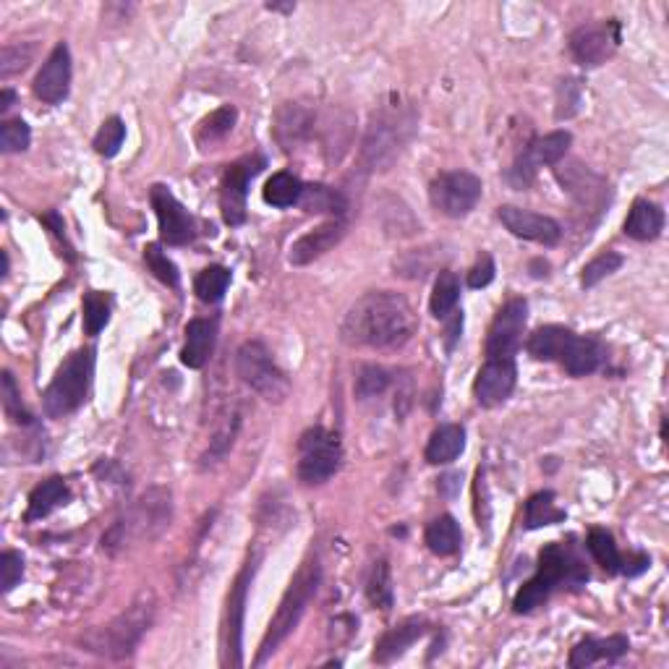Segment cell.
I'll return each mask as SVG.
<instances>
[{
    "label": "cell",
    "mask_w": 669,
    "mask_h": 669,
    "mask_svg": "<svg viewBox=\"0 0 669 669\" xmlns=\"http://www.w3.org/2000/svg\"><path fill=\"white\" fill-rule=\"evenodd\" d=\"M236 118H238L236 108H230V105L215 110L210 118H204L202 121L199 139H202V142H215V139H223V136L230 134V129L236 126Z\"/></svg>",
    "instance_id": "obj_46"
},
{
    "label": "cell",
    "mask_w": 669,
    "mask_h": 669,
    "mask_svg": "<svg viewBox=\"0 0 669 669\" xmlns=\"http://www.w3.org/2000/svg\"><path fill=\"white\" fill-rule=\"evenodd\" d=\"M217 335L215 319H191L186 325V345L181 351V361L189 369H202L212 356Z\"/></svg>",
    "instance_id": "obj_21"
},
{
    "label": "cell",
    "mask_w": 669,
    "mask_h": 669,
    "mask_svg": "<svg viewBox=\"0 0 669 669\" xmlns=\"http://www.w3.org/2000/svg\"><path fill=\"white\" fill-rule=\"evenodd\" d=\"M646 568H649V557H646V555H636V557H630V560L625 562V565H622L620 573H625V575H630V578H633V575L643 573V570H646Z\"/></svg>",
    "instance_id": "obj_53"
},
{
    "label": "cell",
    "mask_w": 669,
    "mask_h": 669,
    "mask_svg": "<svg viewBox=\"0 0 669 669\" xmlns=\"http://www.w3.org/2000/svg\"><path fill=\"white\" fill-rule=\"evenodd\" d=\"M230 285V272L225 267H207L204 272H199V278L194 280V291L196 296L202 298L204 304H215L225 296Z\"/></svg>",
    "instance_id": "obj_40"
},
{
    "label": "cell",
    "mask_w": 669,
    "mask_h": 669,
    "mask_svg": "<svg viewBox=\"0 0 669 669\" xmlns=\"http://www.w3.org/2000/svg\"><path fill=\"white\" fill-rule=\"evenodd\" d=\"M492 280H494V259L489 257V254H481L479 262H476L474 267H471V272H468V285L479 291V288H487Z\"/></svg>",
    "instance_id": "obj_52"
},
{
    "label": "cell",
    "mask_w": 669,
    "mask_h": 669,
    "mask_svg": "<svg viewBox=\"0 0 669 669\" xmlns=\"http://www.w3.org/2000/svg\"><path fill=\"white\" fill-rule=\"evenodd\" d=\"M301 194H304V183L288 170L275 173L264 186V202L272 204V207H293V204L301 202Z\"/></svg>",
    "instance_id": "obj_33"
},
{
    "label": "cell",
    "mask_w": 669,
    "mask_h": 669,
    "mask_svg": "<svg viewBox=\"0 0 669 669\" xmlns=\"http://www.w3.org/2000/svg\"><path fill=\"white\" fill-rule=\"evenodd\" d=\"M170 518H173L170 489H149L139 497L134 510L102 536V547L108 552H115L118 547H126V541H152L170 526Z\"/></svg>",
    "instance_id": "obj_4"
},
{
    "label": "cell",
    "mask_w": 669,
    "mask_h": 669,
    "mask_svg": "<svg viewBox=\"0 0 669 669\" xmlns=\"http://www.w3.org/2000/svg\"><path fill=\"white\" fill-rule=\"evenodd\" d=\"M257 573V557H251L238 573L233 591L228 599V662L233 667H241V636H244V615H246V596H249L251 578Z\"/></svg>",
    "instance_id": "obj_16"
},
{
    "label": "cell",
    "mask_w": 669,
    "mask_h": 669,
    "mask_svg": "<svg viewBox=\"0 0 669 669\" xmlns=\"http://www.w3.org/2000/svg\"><path fill=\"white\" fill-rule=\"evenodd\" d=\"M68 87H71V53L66 42H61L55 45L48 61L42 63L40 74L34 79V95L48 105H58L66 100Z\"/></svg>",
    "instance_id": "obj_18"
},
{
    "label": "cell",
    "mask_w": 669,
    "mask_h": 669,
    "mask_svg": "<svg viewBox=\"0 0 669 669\" xmlns=\"http://www.w3.org/2000/svg\"><path fill=\"white\" fill-rule=\"evenodd\" d=\"M144 262H147L149 272H152V275H155L160 283L170 285V288H176L178 280H181V278H178V267L170 262L168 254H165L160 246L149 244L147 249H144Z\"/></svg>",
    "instance_id": "obj_44"
},
{
    "label": "cell",
    "mask_w": 669,
    "mask_h": 669,
    "mask_svg": "<svg viewBox=\"0 0 669 669\" xmlns=\"http://www.w3.org/2000/svg\"><path fill=\"white\" fill-rule=\"evenodd\" d=\"M152 620H155V596L142 594L126 612L113 617L108 625L89 630L82 638L84 649L97 656H108V659H126V656L134 654Z\"/></svg>",
    "instance_id": "obj_2"
},
{
    "label": "cell",
    "mask_w": 669,
    "mask_h": 669,
    "mask_svg": "<svg viewBox=\"0 0 669 669\" xmlns=\"http://www.w3.org/2000/svg\"><path fill=\"white\" fill-rule=\"evenodd\" d=\"M366 596L374 607H379L382 612H390L392 602H395V591H392V575L390 565L385 560H379L372 568L369 575V583H366Z\"/></svg>",
    "instance_id": "obj_37"
},
{
    "label": "cell",
    "mask_w": 669,
    "mask_h": 669,
    "mask_svg": "<svg viewBox=\"0 0 669 669\" xmlns=\"http://www.w3.org/2000/svg\"><path fill=\"white\" fill-rule=\"evenodd\" d=\"M68 502V487L66 481L53 476V479L42 481L40 487H34L32 494H29V510H27V523L42 521V518H48L53 510H58L61 505Z\"/></svg>",
    "instance_id": "obj_27"
},
{
    "label": "cell",
    "mask_w": 669,
    "mask_h": 669,
    "mask_svg": "<svg viewBox=\"0 0 669 669\" xmlns=\"http://www.w3.org/2000/svg\"><path fill=\"white\" fill-rule=\"evenodd\" d=\"M466 447V432L463 426L458 424H445L440 426L437 432L432 434V440L426 445V463L432 466H445V463H453Z\"/></svg>",
    "instance_id": "obj_26"
},
{
    "label": "cell",
    "mask_w": 669,
    "mask_h": 669,
    "mask_svg": "<svg viewBox=\"0 0 669 669\" xmlns=\"http://www.w3.org/2000/svg\"><path fill=\"white\" fill-rule=\"evenodd\" d=\"M424 633H426L424 620H408L403 622V625H398V628L387 630L385 636L379 638L377 651H374V662L377 664L395 662V659L406 654Z\"/></svg>",
    "instance_id": "obj_23"
},
{
    "label": "cell",
    "mask_w": 669,
    "mask_h": 669,
    "mask_svg": "<svg viewBox=\"0 0 669 669\" xmlns=\"http://www.w3.org/2000/svg\"><path fill=\"white\" fill-rule=\"evenodd\" d=\"M429 199H432L434 210L445 217H466L479 204L481 181L466 170L442 173L429 186Z\"/></svg>",
    "instance_id": "obj_9"
},
{
    "label": "cell",
    "mask_w": 669,
    "mask_h": 669,
    "mask_svg": "<svg viewBox=\"0 0 669 669\" xmlns=\"http://www.w3.org/2000/svg\"><path fill=\"white\" fill-rule=\"evenodd\" d=\"M236 372L254 392H259L267 403H285L291 395V379L275 364L267 345L249 340L238 348Z\"/></svg>",
    "instance_id": "obj_7"
},
{
    "label": "cell",
    "mask_w": 669,
    "mask_h": 669,
    "mask_svg": "<svg viewBox=\"0 0 669 669\" xmlns=\"http://www.w3.org/2000/svg\"><path fill=\"white\" fill-rule=\"evenodd\" d=\"M110 319V301L100 291H89L84 296V327L87 335H100V330L108 325Z\"/></svg>",
    "instance_id": "obj_42"
},
{
    "label": "cell",
    "mask_w": 669,
    "mask_h": 669,
    "mask_svg": "<svg viewBox=\"0 0 669 669\" xmlns=\"http://www.w3.org/2000/svg\"><path fill=\"white\" fill-rule=\"evenodd\" d=\"M588 552L594 555V560L607 570L609 575L620 573L622 568V557L617 552V544L612 539V534H607L604 528H594L591 534H588Z\"/></svg>",
    "instance_id": "obj_38"
},
{
    "label": "cell",
    "mask_w": 669,
    "mask_h": 669,
    "mask_svg": "<svg viewBox=\"0 0 669 669\" xmlns=\"http://www.w3.org/2000/svg\"><path fill=\"white\" fill-rule=\"evenodd\" d=\"M555 591V583L549 581L547 575L536 573L534 578L528 583H523V588L515 594V602H513V609L518 612V615H526V612H534L539 604L547 602V596Z\"/></svg>",
    "instance_id": "obj_39"
},
{
    "label": "cell",
    "mask_w": 669,
    "mask_h": 669,
    "mask_svg": "<svg viewBox=\"0 0 669 669\" xmlns=\"http://www.w3.org/2000/svg\"><path fill=\"white\" fill-rule=\"evenodd\" d=\"M298 479L304 484H325L327 479L338 474L343 450H340L338 434L327 432L322 426H314L301 434L298 440Z\"/></svg>",
    "instance_id": "obj_8"
},
{
    "label": "cell",
    "mask_w": 669,
    "mask_h": 669,
    "mask_svg": "<svg viewBox=\"0 0 669 669\" xmlns=\"http://www.w3.org/2000/svg\"><path fill=\"white\" fill-rule=\"evenodd\" d=\"M565 521V510L555 505V492H539L534 494L526 505V526L541 528L552 526V523Z\"/></svg>",
    "instance_id": "obj_34"
},
{
    "label": "cell",
    "mask_w": 669,
    "mask_h": 669,
    "mask_svg": "<svg viewBox=\"0 0 669 669\" xmlns=\"http://www.w3.org/2000/svg\"><path fill=\"white\" fill-rule=\"evenodd\" d=\"M458 298H460V283H458V278H455V272L442 270L437 283H434L429 309H432V314L437 319H445L447 314L455 309Z\"/></svg>",
    "instance_id": "obj_35"
},
{
    "label": "cell",
    "mask_w": 669,
    "mask_h": 669,
    "mask_svg": "<svg viewBox=\"0 0 669 669\" xmlns=\"http://www.w3.org/2000/svg\"><path fill=\"white\" fill-rule=\"evenodd\" d=\"M528 304L523 298H513L500 309L489 327L487 338V356L489 359H507L513 361L515 351L523 343V330H526Z\"/></svg>",
    "instance_id": "obj_11"
},
{
    "label": "cell",
    "mask_w": 669,
    "mask_h": 669,
    "mask_svg": "<svg viewBox=\"0 0 669 669\" xmlns=\"http://www.w3.org/2000/svg\"><path fill=\"white\" fill-rule=\"evenodd\" d=\"M620 48V21L609 19L599 24H583L570 34V53L583 66H602Z\"/></svg>",
    "instance_id": "obj_10"
},
{
    "label": "cell",
    "mask_w": 669,
    "mask_h": 669,
    "mask_svg": "<svg viewBox=\"0 0 669 669\" xmlns=\"http://www.w3.org/2000/svg\"><path fill=\"white\" fill-rule=\"evenodd\" d=\"M570 142H573V136L568 131H552L547 136H539L534 142L528 144V149L523 152L515 165L510 168V183H513L515 189H526L528 183L534 181L536 170L541 165H557L568 152Z\"/></svg>",
    "instance_id": "obj_12"
},
{
    "label": "cell",
    "mask_w": 669,
    "mask_h": 669,
    "mask_svg": "<svg viewBox=\"0 0 669 669\" xmlns=\"http://www.w3.org/2000/svg\"><path fill=\"white\" fill-rule=\"evenodd\" d=\"M591 176H594V173L583 168L581 163H570L568 168H565V165L557 168V178H560V183L570 191V194L578 196V202L581 204H594L604 199V189H607V183L599 181V183H594V186H588L586 181Z\"/></svg>",
    "instance_id": "obj_30"
},
{
    "label": "cell",
    "mask_w": 669,
    "mask_h": 669,
    "mask_svg": "<svg viewBox=\"0 0 669 669\" xmlns=\"http://www.w3.org/2000/svg\"><path fill=\"white\" fill-rule=\"evenodd\" d=\"M29 142H32V131H29V126L21 118L0 123V149L6 155H11V152H24L29 147Z\"/></svg>",
    "instance_id": "obj_47"
},
{
    "label": "cell",
    "mask_w": 669,
    "mask_h": 669,
    "mask_svg": "<svg viewBox=\"0 0 669 669\" xmlns=\"http://www.w3.org/2000/svg\"><path fill=\"white\" fill-rule=\"evenodd\" d=\"M664 228V212L656 204L638 199L633 202L628 220H625V233L636 241H654Z\"/></svg>",
    "instance_id": "obj_28"
},
{
    "label": "cell",
    "mask_w": 669,
    "mask_h": 669,
    "mask_svg": "<svg viewBox=\"0 0 669 669\" xmlns=\"http://www.w3.org/2000/svg\"><path fill=\"white\" fill-rule=\"evenodd\" d=\"M3 406H6V413L16 424H32L34 421L32 413H27L21 406V392L11 372H3Z\"/></svg>",
    "instance_id": "obj_48"
},
{
    "label": "cell",
    "mask_w": 669,
    "mask_h": 669,
    "mask_svg": "<svg viewBox=\"0 0 669 669\" xmlns=\"http://www.w3.org/2000/svg\"><path fill=\"white\" fill-rule=\"evenodd\" d=\"M460 526L453 515H440L426 526V547L432 549L434 555L450 557L460 549Z\"/></svg>",
    "instance_id": "obj_31"
},
{
    "label": "cell",
    "mask_w": 669,
    "mask_h": 669,
    "mask_svg": "<svg viewBox=\"0 0 669 669\" xmlns=\"http://www.w3.org/2000/svg\"><path fill=\"white\" fill-rule=\"evenodd\" d=\"M92 372H95V353L92 351H76L71 353L55 372L53 382L48 385L42 403L45 413L53 419H61L74 413L87 400L89 385H92Z\"/></svg>",
    "instance_id": "obj_6"
},
{
    "label": "cell",
    "mask_w": 669,
    "mask_h": 669,
    "mask_svg": "<svg viewBox=\"0 0 669 669\" xmlns=\"http://www.w3.org/2000/svg\"><path fill=\"white\" fill-rule=\"evenodd\" d=\"M539 573L547 575L549 581L555 583V588L560 586V583L581 586V583L588 581L586 565H583L565 544H549V547L541 549Z\"/></svg>",
    "instance_id": "obj_20"
},
{
    "label": "cell",
    "mask_w": 669,
    "mask_h": 669,
    "mask_svg": "<svg viewBox=\"0 0 669 669\" xmlns=\"http://www.w3.org/2000/svg\"><path fill=\"white\" fill-rule=\"evenodd\" d=\"M42 223L48 225L58 238H66V228H63V217L58 212H48V215H42Z\"/></svg>",
    "instance_id": "obj_54"
},
{
    "label": "cell",
    "mask_w": 669,
    "mask_h": 669,
    "mask_svg": "<svg viewBox=\"0 0 669 669\" xmlns=\"http://www.w3.org/2000/svg\"><path fill=\"white\" fill-rule=\"evenodd\" d=\"M419 319L406 296L392 291H372L361 296L340 322V340L348 348H400L416 335Z\"/></svg>",
    "instance_id": "obj_1"
},
{
    "label": "cell",
    "mask_w": 669,
    "mask_h": 669,
    "mask_svg": "<svg viewBox=\"0 0 669 669\" xmlns=\"http://www.w3.org/2000/svg\"><path fill=\"white\" fill-rule=\"evenodd\" d=\"M390 387V372L382 366H364L356 377V398H377Z\"/></svg>",
    "instance_id": "obj_43"
},
{
    "label": "cell",
    "mask_w": 669,
    "mask_h": 669,
    "mask_svg": "<svg viewBox=\"0 0 669 669\" xmlns=\"http://www.w3.org/2000/svg\"><path fill=\"white\" fill-rule=\"evenodd\" d=\"M319 581H322V568H319V562L306 560L304 565L298 568V573L293 575L291 586H288L285 596L280 599L278 612H275L270 628H267V633H264L262 646H259V654H257V659H254L257 667L267 662V659L278 651L280 643H283L285 638L291 636L293 630H296V625L301 622V617H304L306 607H309V602L314 599V594H317Z\"/></svg>",
    "instance_id": "obj_3"
},
{
    "label": "cell",
    "mask_w": 669,
    "mask_h": 669,
    "mask_svg": "<svg viewBox=\"0 0 669 669\" xmlns=\"http://www.w3.org/2000/svg\"><path fill=\"white\" fill-rule=\"evenodd\" d=\"M630 643L625 636H609L604 641H596V638H586L573 649L570 654V667H591L599 659H607V662H615L620 656L628 654Z\"/></svg>",
    "instance_id": "obj_25"
},
{
    "label": "cell",
    "mask_w": 669,
    "mask_h": 669,
    "mask_svg": "<svg viewBox=\"0 0 669 669\" xmlns=\"http://www.w3.org/2000/svg\"><path fill=\"white\" fill-rule=\"evenodd\" d=\"M620 267H622L620 254H617V251H604V254H599V257L591 259V262L583 267L581 285L583 288H594V285L602 283L604 278H609V275L620 270Z\"/></svg>",
    "instance_id": "obj_41"
},
{
    "label": "cell",
    "mask_w": 669,
    "mask_h": 669,
    "mask_svg": "<svg viewBox=\"0 0 669 669\" xmlns=\"http://www.w3.org/2000/svg\"><path fill=\"white\" fill-rule=\"evenodd\" d=\"M604 361L602 345L596 343L594 338H581V335H573L562 353L560 364L565 366V372L573 374V377H586V374L596 372Z\"/></svg>",
    "instance_id": "obj_24"
},
{
    "label": "cell",
    "mask_w": 669,
    "mask_h": 669,
    "mask_svg": "<svg viewBox=\"0 0 669 669\" xmlns=\"http://www.w3.org/2000/svg\"><path fill=\"white\" fill-rule=\"evenodd\" d=\"M238 426H241L238 413H228L223 424L217 426L215 437H212V442H210V450L202 455V468L215 466V463H220V460L230 453V447H233V442H236Z\"/></svg>",
    "instance_id": "obj_36"
},
{
    "label": "cell",
    "mask_w": 669,
    "mask_h": 669,
    "mask_svg": "<svg viewBox=\"0 0 669 669\" xmlns=\"http://www.w3.org/2000/svg\"><path fill=\"white\" fill-rule=\"evenodd\" d=\"M413 134V115L403 108L374 113L364 136L361 160L369 170H387L406 149Z\"/></svg>",
    "instance_id": "obj_5"
},
{
    "label": "cell",
    "mask_w": 669,
    "mask_h": 669,
    "mask_svg": "<svg viewBox=\"0 0 669 669\" xmlns=\"http://www.w3.org/2000/svg\"><path fill=\"white\" fill-rule=\"evenodd\" d=\"M573 335L575 332L565 330V327H557V325L539 327V330L528 338V353L539 361H560Z\"/></svg>",
    "instance_id": "obj_29"
},
{
    "label": "cell",
    "mask_w": 669,
    "mask_h": 669,
    "mask_svg": "<svg viewBox=\"0 0 669 669\" xmlns=\"http://www.w3.org/2000/svg\"><path fill=\"white\" fill-rule=\"evenodd\" d=\"M581 108V82L568 79L560 87V100H557V118H570Z\"/></svg>",
    "instance_id": "obj_50"
},
{
    "label": "cell",
    "mask_w": 669,
    "mask_h": 669,
    "mask_svg": "<svg viewBox=\"0 0 669 669\" xmlns=\"http://www.w3.org/2000/svg\"><path fill=\"white\" fill-rule=\"evenodd\" d=\"M500 220L513 236L526 238V241H534V244L544 246H555L562 238V228L557 220L547 215H539V212H528L521 207H513V204H505L500 207Z\"/></svg>",
    "instance_id": "obj_15"
},
{
    "label": "cell",
    "mask_w": 669,
    "mask_h": 669,
    "mask_svg": "<svg viewBox=\"0 0 669 669\" xmlns=\"http://www.w3.org/2000/svg\"><path fill=\"white\" fill-rule=\"evenodd\" d=\"M123 139H126V126H123L121 118H108L97 131L95 149L102 157H115L118 149L123 147Z\"/></svg>",
    "instance_id": "obj_45"
},
{
    "label": "cell",
    "mask_w": 669,
    "mask_h": 669,
    "mask_svg": "<svg viewBox=\"0 0 669 669\" xmlns=\"http://www.w3.org/2000/svg\"><path fill=\"white\" fill-rule=\"evenodd\" d=\"M21 575H24V560L19 552H3L0 555V583H3L6 594L21 581Z\"/></svg>",
    "instance_id": "obj_51"
},
{
    "label": "cell",
    "mask_w": 669,
    "mask_h": 669,
    "mask_svg": "<svg viewBox=\"0 0 669 669\" xmlns=\"http://www.w3.org/2000/svg\"><path fill=\"white\" fill-rule=\"evenodd\" d=\"M311 131H314V113L306 110L304 105L288 102L275 115V139H278L285 152L296 147L301 139H306Z\"/></svg>",
    "instance_id": "obj_22"
},
{
    "label": "cell",
    "mask_w": 669,
    "mask_h": 669,
    "mask_svg": "<svg viewBox=\"0 0 669 669\" xmlns=\"http://www.w3.org/2000/svg\"><path fill=\"white\" fill-rule=\"evenodd\" d=\"M152 207H155L157 223H160V236H163L165 244L170 246H186L189 241H194L196 236V223L194 217L189 215V210L178 202L173 191L165 189V186H152Z\"/></svg>",
    "instance_id": "obj_14"
},
{
    "label": "cell",
    "mask_w": 669,
    "mask_h": 669,
    "mask_svg": "<svg viewBox=\"0 0 669 669\" xmlns=\"http://www.w3.org/2000/svg\"><path fill=\"white\" fill-rule=\"evenodd\" d=\"M515 364L507 359H489L487 364L481 366L479 377L474 382V395L479 400V406L494 408L502 406L515 390Z\"/></svg>",
    "instance_id": "obj_17"
},
{
    "label": "cell",
    "mask_w": 669,
    "mask_h": 669,
    "mask_svg": "<svg viewBox=\"0 0 669 669\" xmlns=\"http://www.w3.org/2000/svg\"><path fill=\"white\" fill-rule=\"evenodd\" d=\"M32 61V48H21V45H6L3 53H0V76L8 79V76L19 74Z\"/></svg>",
    "instance_id": "obj_49"
},
{
    "label": "cell",
    "mask_w": 669,
    "mask_h": 669,
    "mask_svg": "<svg viewBox=\"0 0 669 669\" xmlns=\"http://www.w3.org/2000/svg\"><path fill=\"white\" fill-rule=\"evenodd\" d=\"M264 168V157H244L225 170L223 186H220V210L225 223L244 225L246 223V194H249L251 178Z\"/></svg>",
    "instance_id": "obj_13"
},
{
    "label": "cell",
    "mask_w": 669,
    "mask_h": 669,
    "mask_svg": "<svg viewBox=\"0 0 669 669\" xmlns=\"http://www.w3.org/2000/svg\"><path fill=\"white\" fill-rule=\"evenodd\" d=\"M345 230H348V225H345L340 217L338 220H330V223L325 225H319V228H314L311 233L298 238L296 244L291 246L288 259H291L293 267H306V264L317 262L319 257H325L327 251H332L340 241H343Z\"/></svg>",
    "instance_id": "obj_19"
},
{
    "label": "cell",
    "mask_w": 669,
    "mask_h": 669,
    "mask_svg": "<svg viewBox=\"0 0 669 669\" xmlns=\"http://www.w3.org/2000/svg\"><path fill=\"white\" fill-rule=\"evenodd\" d=\"M301 207L306 212H314V215H322V212H330V215H343L345 212V196L340 191L330 189V186H322V183H314V186H304V194H301Z\"/></svg>",
    "instance_id": "obj_32"
},
{
    "label": "cell",
    "mask_w": 669,
    "mask_h": 669,
    "mask_svg": "<svg viewBox=\"0 0 669 669\" xmlns=\"http://www.w3.org/2000/svg\"><path fill=\"white\" fill-rule=\"evenodd\" d=\"M14 100H16L14 89H3V92H0V113H6V110L14 105Z\"/></svg>",
    "instance_id": "obj_55"
}]
</instances>
